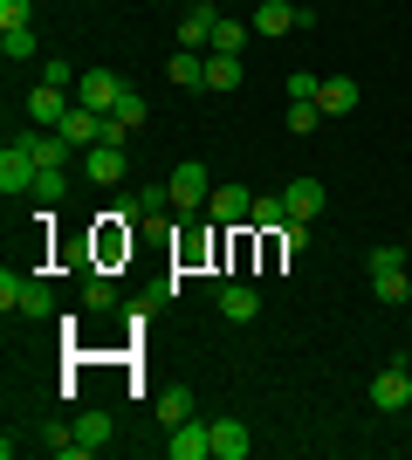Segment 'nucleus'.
Returning a JSON list of instances; mask_svg holds the SVG:
<instances>
[{
	"mask_svg": "<svg viewBox=\"0 0 412 460\" xmlns=\"http://www.w3.org/2000/svg\"><path fill=\"white\" fill-rule=\"evenodd\" d=\"M110 433H118V420H110V412H83V420H76L83 454H103V447H110Z\"/></svg>",
	"mask_w": 412,
	"mask_h": 460,
	"instance_id": "19",
	"label": "nucleus"
},
{
	"mask_svg": "<svg viewBox=\"0 0 412 460\" xmlns=\"http://www.w3.org/2000/svg\"><path fill=\"white\" fill-rule=\"evenodd\" d=\"M0 56H7V62H28V56H35V28H7V35H0Z\"/></svg>",
	"mask_w": 412,
	"mask_h": 460,
	"instance_id": "25",
	"label": "nucleus"
},
{
	"mask_svg": "<svg viewBox=\"0 0 412 460\" xmlns=\"http://www.w3.org/2000/svg\"><path fill=\"white\" fill-rule=\"evenodd\" d=\"M316 124H323V103H289V131L295 137H310Z\"/></svg>",
	"mask_w": 412,
	"mask_h": 460,
	"instance_id": "27",
	"label": "nucleus"
},
{
	"mask_svg": "<svg viewBox=\"0 0 412 460\" xmlns=\"http://www.w3.org/2000/svg\"><path fill=\"white\" fill-rule=\"evenodd\" d=\"M0 309H7V316H56V296H48V282H35V275H0Z\"/></svg>",
	"mask_w": 412,
	"mask_h": 460,
	"instance_id": "1",
	"label": "nucleus"
},
{
	"mask_svg": "<svg viewBox=\"0 0 412 460\" xmlns=\"http://www.w3.org/2000/svg\"><path fill=\"white\" fill-rule=\"evenodd\" d=\"M124 165H131V158H124V145H90V158H83V172L97 179V186H118Z\"/></svg>",
	"mask_w": 412,
	"mask_h": 460,
	"instance_id": "14",
	"label": "nucleus"
},
{
	"mask_svg": "<svg viewBox=\"0 0 412 460\" xmlns=\"http://www.w3.org/2000/svg\"><path fill=\"white\" fill-rule=\"evenodd\" d=\"M41 83H56V90H69V62H62V56H48V62H41Z\"/></svg>",
	"mask_w": 412,
	"mask_h": 460,
	"instance_id": "34",
	"label": "nucleus"
},
{
	"mask_svg": "<svg viewBox=\"0 0 412 460\" xmlns=\"http://www.w3.org/2000/svg\"><path fill=\"white\" fill-rule=\"evenodd\" d=\"M316 103H323V117H344V111H357V83H351V76H330L323 90H316Z\"/></svg>",
	"mask_w": 412,
	"mask_h": 460,
	"instance_id": "20",
	"label": "nucleus"
},
{
	"mask_svg": "<svg viewBox=\"0 0 412 460\" xmlns=\"http://www.w3.org/2000/svg\"><path fill=\"white\" fill-rule=\"evenodd\" d=\"M295 7H302V0H295Z\"/></svg>",
	"mask_w": 412,
	"mask_h": 460,
	"instance_id": "35",
	"label": "nucleus"
},
{
	"mask_svg": "<svg viewBox=\"0 0 412 460\" xmlns=\"http://www.w3.org/2000/svg\"><path fill=\"white\" fill-rule=\"evenodd\" d=\"M28 14H35L28 0H0V35H7V28H28Z\"/></svg>",
	"mask_w": 412,
	"mask_h": 460,
	"instance_id": "33",
	"label": "nucleus"
},
{
	"mask_svg": "<svg viewBox=\"0 0 412 460\" xmlns=\"http://www.w3.org/2000/svg\"><path fill=\"white\" fill-rule=\"evenodd\" d=\"M152 412H158V426L172 433L179 420H193V392H186V385H165V392L152 399Z\"/></svg>",
	"mask_w": 412,
	"mask_h": 460,
	"instance_id": "16",
	"label": "nucleus"
},
{
	"mask_svg": "<svg viewBox=\"0 0 412 460\" xmlns=\"http://www.w3.org/2000/svg\"><path fill=\"white\" fill-rule=\"evenodd\" d=\"M289 28H310V7H295V0H261L255 7V35H289Z\"/></svg>",
	"mask_w": 412,
	"mask_h": 460,
	"instance_id": "7",
	"label": "nucleus"
},
{
	"mask_svg": "<svg viewBox=\"0 0 412 460\" xmlns=\"http://www.w3.org/2000/svg\"><path fill=\"white\" fill-rule=\"evenodd\" d=\"M165 192H172L179 220H186V213H199L206 199H214V179H206V165H179V172L165 179Z\"/></svg>",
	"mask_w": 412,
	"mask_h": 460,
	"instance_id": "3",
	"label": "nucleus"
},
{
	"mask_svg": "<svg viewBox=\"0 0 412 460\" xmlns=\"http://www.w3.org/2000/svg\"><path fill=\"white\" fill-rule=\"evenodd\" d=\"M35 145H28V137H14V145H7V152H0V192H7V199H21V192H35Z\"/></svg>",
	"mask_w": 412,
	"mask_h": 460,
	"instance_id": "2",
	"label": "nucleus"
},
{
	"mask_svg": "<svg viewBox=\"0 0 412 460\" xmlns=\"http://www.w3.org/2000/svg\"><path fill=\"white\" fill-rule=\"evenodd\" d=\"M372 405H378V412H406V405H412V378H406V365H385V371L372 378Z\"/></svg>",
	"mask_w": 412,
	"mask_h": 460,
	"instance_id": "8",
	"label": "nucleus"
},
{
	"mask_svg": "<svg viewBox=\"0 0 412 460\" xmlns=\"http://www.w3.org/2000/svg\"><path fill=\"white\" fill-rule=\"evenodd\" d=\"M41 447H48L56 460H90V454H83V440H76V426H69V420H48V426H41Z\"/></svg>",
	"mask_w": 412,
	"mask_h": 460,
	"instance_id": "18",
	"label": "nucleus"
},
{
	"mask_svg": "<svg viewBox=\"0 0 412 460\" xmlns=\"http://www.w3.org/2000/svg\"><path fill=\"white\" fill-rule=\"evenodd\" d=\"M214 7H220V0H214Z\"/></svg>",
	"mask_w": 412,
	"mask_h": 460,
	"instance_id": "36",
	"label": "nucleus"
},
{
	"mask_svg": "<svg viewBox=\"0 0 412 460\" xmlns=\"http://www.w3.org/2000/svg\"><path fill=\"white\" fill-rule=\"evenodd\" d=\"M118 96H124V83H118V69H83L76 76V103H90V111H118Z\"/></svg>",
	"mask_w": 412,
	"mask_h": 460,
	"instance_id": "4",
	"label": "nucleus"
},
{
	"mask_svg": "<svg viewBox=\"0 0 412 460\" xmlns=\"http://www.w3.org/2000/svg\"><path fill=\"white\" fill-rule=\"evenodd\" d=\"M316 90H323V76H310V69L289 76V103H316Z\"/></svg>",
	"mask_w": 412,
	"mask_h": 460,
	"instance_id": "30",
	"label": "nucleus"
},
{
	"mask_svg": "<svg viewBox=\"0 0 412 460\" xmlns=\"http://www.w3.org/2000/svg\"><path fill=\"white\" fill-rule=\"evenodd\" d=\"M165 207H172V192H165V186H145V192H137V213H145V220H158Z\"/></svg>",
	"mask_w": 412,
	"mask_h": 460,
	"instance_id": "31",
	"label": "nucleus"
},
{
	"mask_svg": "<svg viewBox=\"0 0 412 460\" xmlns=\"http://www.w3.org/2000/svg\"><path fill=\"white\" fill-rule=\"evenodd\" d=\"M372 288H378V303H392V309H406V303H412V275H406V269L372 275Z\"/></svg>",
	"mask_w": 412,
	"mask_h": 460,
	"instance_id": "21",
	"label": "nucleus"
},
{
	"mask_svg": "<svg viewBox=\"0 0 412 460\" xmlns=\"http://www.w3.org/2000/svg\"><path fill=\"white\" fill-rule=\"evenodd\" d=\"M206 213H214L220 227H248V213H255V192H241V186H214Z\"/></svg>",
	"mask_w": 412,
	"mask_h": 460,
	"instance_id": "11",
	"label": "nucleus"
},
{
	"mask_svg": "<svg viewBox=\"0 0 412 460\" xmlns=\"http://www.w3.org/2000/svg\"><path fill=\"white\" fill-rule=\"evenodd\" d=\"M28 117H35V131H56L62 117H69V90H56V83H35V90H28Z\"/></svg>",
	"mask_w": 412,
	"mask_h": 460,
	"instance_id": "9",
	"label": "nucleus"
},
{
	"mask_svg": "<svg viewBox=\"0 0 412 460\" xmlns=\"http://www.w3.org/2000/svg\"><path fill=\"white\" fill-rule=\"evenodd\" d=\"M56 131L69 137V145H83V152H90V145H103V111H90V103H69V117H62Z\"/></svg>",
	"mask_w": 412,
	"mask_h": 460,
	"instance_id": "12",
	"label": "nucleus"
},
{
	"mask_svg": "<svg viewBox=\"0 0 412 460\" xmlns=\"http://www.w3.org/2000/svg\"><path fill=\"white\" fill-rule=\"evenodd\" d=\"M255 454V433L241 420H214V460H248Z\"/></svg>",
	"mask_w": 412,
	"mask_h": 460,
	"instance_id": "13",
	"label": "nucleus"
},
{
	"mask_svg": "<svg viewBox=\"0 0 412 460\" xmlns=\"http://www.w3.org/2000/svg\"><path fill=\"white\" fill-rule=\"evenodd\" d=\"M165 76H172V90H206V56H199V49H179Z\"/></svg>",
	"mask_w": 412,
	"mask_h": 460,
	"instance_id": "17",
	"label": "nucleus"
},
{
	"mask_svg": "<svg viewBox=\"0 0 412 460\" xmlns=\"http://www.w3.org/2000/svg\"><path fill=\"white\" fill-rule=\"evenodd\" d=\"M282 199H289V220H316L330 192H323V179H289V192H282Z\"/></svg>",
	"mask_w": 412,
	"mask_h": 460,
	"instance_id": "15",
	"label": "nucleus"
},
{
	"mask_svg": "<svg viewBox=\"0 0 412 460\" xmlns=\"http://www.w3.org/2000/svg\"><path fill=\"white\" fill-rule=\"evenodd\" d=\"M275 248H282V254H302V248H310V220H289V227L275 234Z\"/></svg>",
	"mask_w": 412,
	"mask_h": 460,
	"instance_id": "28",
	"label": "nucleus"
},
{
	"mask_svg": "<svg viewBox=\"0 0 412 460\" xmlns=\"http://www.w3.org/2000/svg\"><path fill=\"white\" fill-rule=\"evenodd\" d=\"M248 227H261V234H282V227H289V199H255Z\"/></svg>",
	"mask_w": 412,
	"mask_h": 460,
	"instance_id": "23",
	"label": "nucleus"
},
{
	"mask_svg": "<svg viewBox=\"0 0 412 460\" xmlns=\"http://www.w3.org/2000/svg\"><path fill=\"white\" fill-rule=\"evenodd\" d=\"M110 117H118V124H131V131H137V124L152 117V103H145V96H137V90H124V96H118V111H110Z\"/></svg>",
	"mask_w": 412,
	"mask_h": 460,
	"instance_id": "26",
	"label": "nucleus"
},
{
	"mask_svg": "<svg viewBox=\"0 0 412 460\" xmlns=\"http://www.w3.org/2000/svg\"><path fill=\"white\" fill-rule=\"evenodd\" d=\"M83 303L90 309H118V288L103 282V275H90V282H83Z\"/></svg>",
	"mask_w": 412,
	"mask_h": 460,
	"instance_id": "29",
	"label": "nucleus"
},
{
	"mask_svg": "<svg viewBox=\"0 0 412 460\" xmlns=\"http://www.w3.org/2000/svg\"><path fill=\"white\" fill-rule=\"evenodd\" d=\"M214 28H220V7L214 0H193L179 14V49H214Z\"/></svg>",
	"mask_w": 412,
	"mask_h": 460,
	"instance_id": "6",
	"label": "nucleus"
},
{
	"mask_svg": "<svg viewBox=\"0 0 412 460\" xmlns=\"http://www.w3.org/2000/svg\"><path fill=\"white\" fill-rule=\"evenodd\" d=\"M35 199H41V207H56V199H62V172L41 165V172H35Z\"/></svg>",
	"mask_w": 412,
	"mask_h": 460,
	"instance_id": "32",
	"label": "nucleus"
},
{
	"mask_svg": "<svg viewBox=\"0 0 412 460\" xmlns=\"http://www.w3.org/2000/svg\"><path fill=\"white\" fill-rule=\"evenodd\" d=\"M206 90H241V56H206Z\"/></svg>",
	"mask_w": 412,
	"mask_h": 460,
	"instance_id": "22",
	"label": "nucleus"
},
{
	"mask_svg": "<svg viewBox=\"0 0 412 460\" xmlns=\"http://www.w3.org/2000/svg\"><path fill=\"white\" fill-rule=\"evenodd\" d=\"M165 454L172 460H214V426L206 420H179L172 440H165Z\"/></svg>",
	"mask_w": 412,
	"mask_h": 460,
	"instance_id": "5",
	"label": "nucleus"
},
{
	"mask_svg": "<svg viewBox=\"0 0 412 460\" xmlns=\"http://www.w3.org/2000/svg\"><path fill=\"white\" fill-rule=\"evenodd\" d=\"M241 49H248V28L220 14V28H214V49H206V56H241Z\"/></svg>",
	"mask_w": 412,
	"mask_h": 460,
	"instance_id": "24",
	"label": "nucleus"
},
{
	"mask_svg": "<svg viewBox=\"0 0 412 460\" xmlns=\"http://www.w3.org/2000/svg\"><path fill=\"white\" fill-rule=\"evenodd\" d=\"M214 303H220V316H227V323H255V316H261V296H255L248 282H220Z\"/></svg>",
	"mask_w": 412,
	"mask_h": 460,
	"instance_id": "10",
	"label": "nucleus"
}]
</instances>
